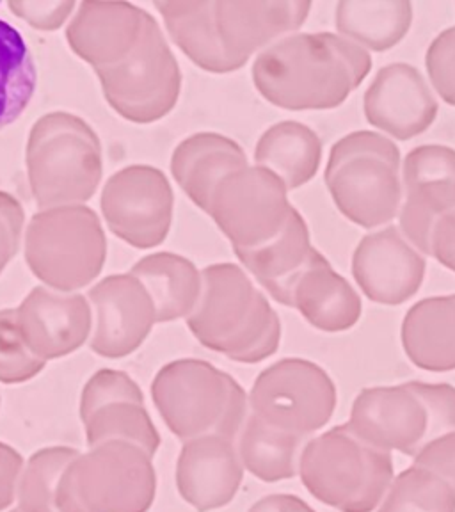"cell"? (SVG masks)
<instances>
[{"mask_svg":"<svg viewBox=\"0 0 455 512\" xmlns=\"http://www.w3.org/2000/svg\"><path fill=\"white\" fill-rule=\"evenodd\" d=\"M89 447L105 441L132 443L150 456L160 447V436L153 420L144 408L136 402H118L98 409L84 422Z\"/></svg>","mask_w":455,"mask_h":512,"instance_id":"29","label":"cell"},{"mask_svg":"<svg viewBox=\"0 0 455 512\" xmlns=\"http://www.w3.org/2000/svg\"><path fill=\"white\" fill-rule=\"evenodd\" d=\"M175 196L168 178L152 166H128L107 180L102 214L114 235L139 249L168 237Z\"/></svg>","mask_w":455,"mask_h":512,"instance_id":"10","label":"cell"},{"mask_svg":"<svg viewBox=\"0 0 455 512\" xmlns=\"http://www.w3.org/2000/svg\"><path fill=\"white\" fill-rule=\"evenodd\" d=\"M370 68V52L340 34L294 32L258 54L253 80L260 95L281 109H333Z\"/></svg>","mask_w":455,"mask_h":512,"instance_id":"1","label":"cell"},{"mask_svg":"<svg viewBox=\"0 0 455 512\" xmlns=\"http://www.w3.org/2000/svg\"><path fill=\"white\" fill-rule=\"evenodd\" d=\"M326 184L336 207L352 223L370 230L390 223L402 205L397 144L372 130L342 137L329 153Z\"/></svg>","mask_w":455,"mask_h":512,"instance_id":"5","label":"cell"},{"mask_svg":"<svg viewBox=\"0 0 455 512\" xmlns=\"http://www.w3.org/2000/svg\"><path fill=\"white\" fill-rule=\"evenodd\" d=\"M24 464V459L15 448L0 441V511H6L15 504Z\"/></svg>","mask_w":455,"mask_h":512,"instance_id":"37","label":"cell"},{"mask_svg":"<svg viewBox=\"0 0 455 512\" xmlns=\"http://www.w3.org/2000/svg\"><path fill=\"white\" fill-rule=\"evenodd\" d=\"M431 255L455 272V210L440 217L431 235Z\"/></svg>","mask_w":455,"mask_h":512,"instance_id":"38","label":"cell"},{"mask_svg":"<svg viewBox=\"0 0 455 512\" xmlns=\"http://www.w3.org/2000/svg\"><path fill=\"white\" fill-rule=\"evenodd\" d=\"M15 310L25 344L40 360L68 356L91 338L93 310L79 292L32 288Z\"/></svg>","mask_w":455,"mask_h":512,"instance_id":"13","label":"cell"},{"mask_svg":"<svg viewBox=\"0 0 455 512\" xmlns=\"http://www.w3.org/2000/svg\"><path fill=\"white\" fill-rule=\"evenodd\" d=\"M88 299L93 310L89 345L104 358L116 360L137 351L157 324L152 297L132 272L96 283Z\"/></svg>","mask_w":455,"mask_h":512,"instance_id":"12","label":"cell"},{"mask_svg":"<svg viewBox=\"0 0 455 512\" xmlns=\"http://www.w3.org/2000/svg\"><path fill=\"white\" fill-rule=\"evenodd\" d=\"M310 2H217V29L228 54L240 64L287 38L310 15Z\"/></svg>","mask_w":455,"mask_h":512,"instance_id":"18","label":"cell"},{"mask_svg":"<svg viewBox=\"0 0 455 512\" xmlns=\"http://www.w3.org/2000/svg\"><path fill=\"white\" fill-rule=\"evenodd\" d=\"M436 114V96L424 75L408 63L381 68L365 93L368 123L400 141L424 134Z\"/></svg>","mask_w":455,"mask_h":512,"instance_id":"15","label":"cell"},{"mask_svg":"<svg viewBox=\"0 0 455 512\" xmlns=\"http://www.w3.org/2000/svg\"><path fill=\"white\" fill-rule=\"evenodd\" d=\"M237 450L242 464L258 477L274 479L285 470L287 443L281 441L278 434H274L258 416L253 415L246 420L240 431Z\"/></svg>","mask_w":455,"mask_h":512,"instance_id":"31","label":"cell"},{"mask_svg":"<svg viewBox=\"0 0 455 512\" xmlns=\"http://www.w3.org/2000/svg\"><path fill=\"white\" fill-rule=\"evenodd\" d=\"M248 166V157L240 144L214 132L187 137L176 146L171 159L176 182L205 212L224 178Z\"/></svg>","mask_w":455,"mask_h":512,"instance_id":"20","label":"cell"},{"mask_svg":"<svg viewBox=\"0 0 455 512\" xmlns=\"http://www.w3.org/2000/svg\"><path fill=\"white\" fill-rule=\"evenodd\" d=\"M425 64L432 88L447 104L455 105V25L432 41Z\"/></svg>","mask_w":455,"mask_h":512,"instance_id":"34","label":"cell"},{"mask_svg":"<svg viewBox=\"0 0 455 512\" xmlns=\"http://www.w3.org/2000/svg\"><path fill=\"white\" fill-rule=\"evenodd\" d=\"M157 477L152 456L125 441H105L73 459L57 488L59 512H146Z\"/></svg>","mask_w":455,"mask_h":512,"instance_id":"6","label":"cell"},{"mask_svg":"<svg viewBox=\"0 0 455 512\" xmlns=\"http://www.w3.org/2000/svg\"><path fill=\"white\" fill-rule=\"evenodd\" d=\"M47 361L40 360L25 344L18 328L16 310L0 312V383L18 384L31 381L45 368Z\"/></svg>","mask_w":455,"mask_h":512,"instance_id":"32","label":"cell"},{"mask_svg":"<svg viewBox=\"0 0 455 512\" xmlns=\"http://www.w3.org/2000/svg\"><path fill=\"white\" fill-rule=\"evenodd\" d=\"M413 22L409 2H340L336 27L340 36L365 50L383 52L395 47Z\"/></svg>","mask_w":455,"mask_h":512,"instance_id":"26","label":"cell"},{"mask_svg":"<svg viewBox=\"0 0 455 512\" xmlns=\"http://www.w3.org/2000/svg\"><path fill=\"white\" fill-rule=\"evenodd\" d=\"M217 2H157L171 38L203 70L230 73L242 68L224 48L217 29Z\"/></svg>","mask_w":455,"mask_h":512,"instance_id":"21","label":"cell"},{"mask_svg":"<svg viewBox=\"0 0 455 512\" xmlns=\"http://www.w3.org/2000/svg\"><path fill=\"white\" fill-rule=\"evenodd\" d=\"M79 450L72 447L41 448L29 457L16 489V504L22 512H59L57 488L63 473Z\"/></svg>","mask_w":455,"mask_h":512,"instance_id":"28","label":"cell"},{"mask_svg":"<svg viewBox=\"0 0 455 512\" xmlns=\"http://www.w3.org/2000/svg\"><path fill=\"white\" fill-rule=\"evenodd\" d=\"M130 272L152 297L157 322L187 319L200 301L203 272L185 256L175 253L144 256Z\"/></svg>","mask_w":455,"mask_h":512,"instance_id":"22","label":"cell"},{"mask_svg":"<svg viewBox=\"0 0 455 512\" xmlns=\"http://www.w3.org/2000/svg\"><path fill=\"white\" fill-rule=\"evenodd\" d=\"M148 15L128 2H84L66 29V40L73 52L98 72L132 52Z\"/></svg>","mask_w":455,"mask_h":512,"instance_id":"17","label":"cell"},{"mask_svg":"<svg viewBox=\"0 0 455 512\" xmlns=\"http://www.w3.org/2000/svg\"><path fill=\"white\" fill-rule=\"evenodd\" d=\"M455 210V150L425 144L408 153L402 168L400 232L420 253L431 255L438 219Z\"/></svg>","mask_w":455,"mask_h":512,"instance_id":"11","label":"cell"},{"mask_svg":"<svg viewBox=\"0 0 455 512\" xmlns=\"http://www.w3.org/2000/svg\"><path fill=\"white\" fill-rule=\"evenodd\" d=\"M352 274L372 301L404 303L422 287L425 258L397 226H388L361 239L352 256Z\"/></svg>","mask_w":455,"mask_h":512,"instance_id":"14","label":"cell"},{"mask_svg":"<svg viewBox=\"0 0 455 512\" xmlns=\"http://www.w3.org/2000/svg\"><path fill=\"white\" fill-rule=\"evenodd\" d=\"M24 221L22 205L8 192L0 191V274L20 248Z\"/></svg>","mask_w":455,"mask_h":512,"instance_id":"35","label":"cell"},{"mask_svg":"<svg viewBox=\"0 0 455 512\" xmlns=\"http://www.w3.org/2000/svg\"><path fill=\"white\" fill-rule=\"evenodd\" d=\"M313 249L308 224L294 208L285 226L272 239L255 248H237L233 251L242 265L276 299L288 281L303 269Z\"/></svg>","mask_w":455,"mask_h":512,"instance_id":"23","label":"cell"},{"mask_svg":"<svg viewBox=\"0 0 455 512\" xmlns=\"http://www.w3.org/2000/svg\"><path fill=\"white\" fill-rule=\"evenodd\" d=\"M317 384L319 376L310 365L283 361L258 377L251 393V408L267 425L296 422L306 400L317 392Z\"/></svg>","mask_w":455,"mask_h":512,"instance_id":"25","label":"cell"},{"mask_svg":"<svg viewBox=\"0 0 455 512\" xmlns=\"http://www.w3.org/2000/svg\"><path fill=\"white\" fill-rule=\"evenodd\" d=\"M408 340L418 356L455 351V296L432 297L416 304L406 322Z\"/></svg>","mask_w":455,"mask_h":512,"instance_id":"30","label":"cell"},{"mask_svg":"<svg viewBox=\"0 0 455 512\" xmlns=\"http://www.w3.org/2000/svg\"><path fill=\"white\" fill-rule=\"evenodd\" d=\"M9 9L40 31H56L77 11V6L73 2H11Z\"/></svg>","mask_w":455,"mask_h":512,"instance_id":"36","label":"cell"},{"mask_svg":"<svg viewBox=\"0 0 455 512\" xmlns=\"http://www.w3.org/2000/svg\"><path fill=\"white\" fill-rule=\"evenodd\" d=\"M107 258L104 228L86 205L48 208L25 230V260L48 288L79 292L98 278Z\"/></svg>","mask_w":455,"mask_h":512,"instance_id":"7","label":"cell"},{"mask_svg":"<svg viewBox=\"0 0 455 512\" xmlns=\"http://www.w3.org/2000/svg\"><path fill=\"white\" fill-rule=\"evenodd\" d=\"M322 143L312 128L299 121H281L267 128L256 144V166L280 176L283 184L297 189L319 171Z\"/></svg>","mask_w":455,"mask_h":512,"instance_id":"24","label":"cell"},{"mask_svg":"<svg viewBox=\"0 0 455 512\" xmlns=\"http://www.w3.org/2000/svg\"><path fill=\"white\" fill-rule=\"evenodd\" d=\"M9 512H22V511H20V509H18V507H16V509H13V511H9Z\"/></svg>","mask_w":455,"mask_h":512,"instance_id":"39","label":"cell"},{"mask_svg":"<svg viewBox=\"0 0 455 512\" xmlns=\"http://www.w3.org/2000/svg\"><path fill=\"white\" fill-rule=\"evenodd\" d=\"M102 144L95 130L70 112H50L27 141V173L41 210L84 205L102 180Z\"/></svg>","mask_w":455,"mask_h":512,"instance_id":"3","label":"cell"},{"mask_svg":"<svg viewBox=\"0 0 455 512\" xmlns=\"http://www.w3.org/2000/svg\"><path fill=\"white\" fill-rule=\"evenodd\" d=\"M292 210L288 187L280 176L255 164L224 178L208 214L237 249L255 248L272 239Z\"/></svg>","mask_w":455,"mask_h":512,"instance_id":"9","label":"cell"},{"mask_svg":"<svg viewBox=\"0 0 455 512\" xmlns=\"http://www.w3.org/2000/svg\"><path fill=\"white\" fill-rule=\"evenodd\" d=\"M242 480V461L233 440L207 434L184 441L176 463V486L198 512L230 504Z\"/></svg>","mask_w":455,"mask_h":512,"instance_id":"16","label":"cell"},{"mask_svg":"<svg viewBox=\"0 0 455 512\" xmlns=\"http://www.w3.org/2000/svg\"><path fill=\"white\" fill-rule=\"evenodd\" d=\"M96 73L112 109L134 123H153L168 116L182 88L178 61L152 15L146 18L132 52Z\"/></svg>","mask_w":455,"mask_h":512,"instance_id":"8","label":"cell"},{"mask_svg":"<svg viewBox=\"0 0 455 512\" xmlns=\"http://www.w3.org/2000/svg\"><path fill=\"white\" fill-rule=\"evenodd\" d=\"M38 73L22 34L0 20V128L25 111L36 91Z\"/></svg>","mask_w":455,"mask_h":512,"instance_id":"27","label":"cell"},{"mask_svg":"<svg viewBox=\"0 0 455 512\" xmlns=\"http://www.w3.org/2000/svg\"><path fill=\"white\" fill-rule=\"evenodd\" d=\"M185 320L201 344L242 363L264 360L280 340L278 315L235 264L203 271L200 301Z\"/></svg>","mask_w":455,"mask_h":512,"instance_id":"2","label":"cell"},{"mask_svg":"<svg viewBox=\"0 0 455 512\" xmlns=\"http://www.w3.org/2000/svg\"><path fill=\"white\" fill-rule=\"evenodd\" d=\"M118 402L144 404V395L139 384L118 370H100L89 379L80 397V418L86 422L98 409Z\"/></svg>","mask_w":455,"mask_h":512,"instance_id":"33","label":"cell"},{"mask_svg":"<svg viewBox=\"0 0 455 512\" xmlns=\"http://www.w3.org/2000/svg\"><path fill=\"white\" fill-rule=\"evenodd\" d=\"M152 397L169 431L184 441L207 434L235 440L248 420L242 386L207 361L187 358L160 368Z\"/></svg>","mask_w":455,"mask_h":512,"instance_id":"4","label":"cell"},{"mask_svg":"<svg viewBox=\"0 0 455 512\" xmlns=\"http://www.w3.org/2000/svg\"><path fill=\"white\" fill-rule=\"evenodd\" d=\"M276 301L296 306L315 326L329 331L351 326L360 317L356 290L317 249H313L308 262L288 281Z\"/></svg>","mask_w":455,"mask_h":512,"instance_id":"19","label":"cell"}]
</instances>
